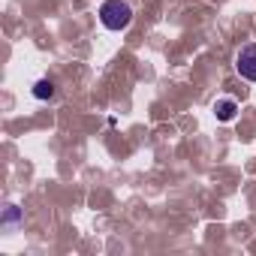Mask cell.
I'll use <instances>...</instances> for the list:
<instances>
[{
  "mask_svg": "<svg viewBox=\"0 0 256 256\" xmlns=\"http://www.w3.org/2000/svg\"><path fill=\"white\" fill-rule=\"evenodd\" d=\"M235 112H238L235 100H220V102L214 106V114H217V120H223V124H229V120L235 118Z\"/></svg>",
  "mask_w": 256,
  "mask_h": 256,
  "instance_id": "3",
  "label": "cell"
},
{
  "mask_svg": "<svg viewBox=\"0 0 256 256\" xmlns=\"http://www.w3.org/2000/svg\"><path fill=\"white\" fill-rule=\"evenodd\" d=\"M18 217H22V211H18L16 205H6V214H4V226H16V223H18Z\"/></svg>",
  "mask_w": 256,
  "mask_h": 256,
  "instance_id": "5",
  "label": "cell"
},
{
  "mask_svg": "<svg viewBox=\"0 0 256 256\" xmlns=\"http://www.w3.org/2000/svg\"><path fill=\"white\" fill-rule=\"evenodd\" d=\"M100 22H102L106 30L120 34V30L130 28L133 10H130V4H126V0H102V6H100Z\"/></svg>",
  "mask_w": 256,
  "mask_h": 256,
  "instance_id": "1",
  "label": "cell"
},
{
  "mask_svg": "<svg viewBox=\"0 0 256 256\" xmlns=\"http://www.w3.org/2000/svg\"><path fill=\"white\" fill-rule=\"evenodd\" d=\"M235 70H238L241 78L256 82V42H247V46L238 48V54H235Z\"/></svg>",
  "mask_w": 256,
  "mask_h": 256,
  "instance_id": "2",
  "label": "cell"
},
{
  "mask_svg": "<svg viewBox=\"0 0 256 256\" xmlns=\"http://www.w3.org/2000/svg\"><path fill=\"white\" fill-rule=\"evenodd\" d=\"M34 96H36V100H52V96H54V84L46 82V78L36 82V84H34Z\"/></svg>",
  "mask_w": 256,
  "mask_h": 256,
  "instance_id": "4",
  "label": "cell"
}]
</instances>
